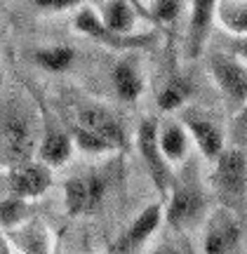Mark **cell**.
Segmentation results:
<instances>
[{"label": "cell", "mask_w": 247, "mask_h": 254, "mask_svg": "<svg viewBox=\"0 0 247 254\" xmlns=\"http://www.w3.org/2000/svg\"><path fill=\"white\" fill-rule=\"evenodd\" d=\"M111 186V177L101 172H85L78 177H71L64 184V202L68 214H90L101 205Z\"/></svg>", "instance_id": "52a82bcc"}, {"label": "cell", "mask_w": 247, "mask_h": 254, "mask_svg": "<svg viewBox=\"0 0 247 254\" xmlns=\"http://www.w3.org/2000/svg\"><path fill=\"white\" fill-rule=\"evenodd\" d=\"M73 129L85 132V134L104 141L111 151H113V148H120L123 141H125L120 120L116 118L106 106H99V104H85V106H80L78 113H75Z\"/></svg>", "instance_id": "30bf717a"}, {"label": "cell", "mask_w": 247, "mask_h": 254, "mask_svg": "<svg viewBox=\"0 0 247 254\" xmlns=\"http://www.w3.org/2000/svg\"><path fill=\"white\" fill-rule=\"evenodd\" d=\"M191 82L188 78H184V75H170L165 85L160 87L158 92V106L163 111H174V109H182L184 104L188 101L191 97Z\"/></svg>", "instance_id": "ffe728a7"}, {"label": "cell", "mask_w": 247, "mask_h": 254, "mask_svg": "<svg viewBox=\"0 0 247 254\" xmlns=\"http://www.w3.org/2000/svg\"><path fill=\"white\" fill-rule=\"evenodd\" d=\"M243 236V219L224 207L212 209L205 219L202 231V250L205 254H231Z\"/></svg>", "instance_id": "ba28073f"}, {"label": "cell", "mask_w": 247, "mask_h": 254, "mask_svg": "<svg viewBox=\"0 0 247 254\" xmlns=\"http://www.w3.org/2000/svg\"><path fill=\"white\" fill-rule=\"evenodd\" d=\"M214 21L233 38L247 36V0L214 2Z\"/></svg>", "instance_id": "d6986e66"}, {"label": "cell", "mask_w": 247, "mask_h": 254, "mask_svg": "<svg viewBox=\"0 0 247 254\" xmlns=\"http://www.w3.org/2000/svg\"><path fill=\"white\" fill-rule=\"evenodd\" d=\"M182 127L188 132V139L195 141V146H198V151L202 153V158H207L210 163H214V160L224 153L226 136H224L221 125L212 118L210 113L195 109V106H184Z\"/></svg>", "instance_id": "8992f818"}, {"label": "cell", "mask_w": 247, "mask_h": 254, "mask_svg": "<svg viewBox=\"0 0 247 254\" xmlns=\"http://www.w3.org/2000/svg\"><path fill=\"white\" fill-rule=\"evenodd\" d=\"M94 9L99 14L101 24L116 36H132L134 24H137V9L134 2H123V0H101L94 2Z\"/></svg>", "instance_id": "2e32d148"}, {"label": "cell", "mask_w": 247, "mask_h": 254, "mask_svg": "<svg viewBox=\"0 0 247 254\" xmlns=\"http://www.w3.org/2000/svg\"><path fill=\"white\" fill-rule=\"evenodd\" d=\"M141 7H146L148 12V19L151 21H158L160 26H170L174 24L177 19L184 14V9L188 7V5H184V2H177V0H156V2H139Z\"/></svg>", "instance_id": "7402d4cb"}, {"label": "cell", "mask_w": 247, "mask_h": 254, "mask_svg": "<svg viewBox=\"0 0 247 254\" xmlns=\"http://www.w3.org/2000/svg\"><path fill=\"white\" fill-rule=\"evenodd\" d=\"M40 132L43 118L36 113V106L19 94L0 99V165L5 170L33 160Z\"/></svg>", "instance_id": "6da1fadb"}, {"label": "cell", "mask_w": 247, "mask_h": 254, "mask_svg": "<svg viewBox=\"0 0 247 254\" xmlns=\"http://www.w3.org/2000/svg\"><path fill=\"white\" fill-rule=\"evenodd\" d=\"M111 80H113V87H116V94L123 101H137L141 97V92H144V75H141L137 57L134 55L123 57L113 66Z\"/></svg>", "instance_id": "9a60e30c"}, {"label": "cell", "mask_w": 247, "mask_h": 254, "mask_svg": "<svg viewBox=\"0 0 247 254\" xmlns=\"http://www.w3.org/2000/svg\"><path fill=\"white\" fill-rule=\"evenodd\" d=\"M207 68L224 104L233 116H238L247 101V66L229 52H212Z\"/></svg>", "instance_id": "277c9868"}, {"label": "cell", "mask_w": 247, "mask_h": 254, "mask_svg": "<svg viewBox=\"0 0 247 254\" xmlns=\"http://www.w3.org/2000/svg\"><path fill=\"white\" fill-rule=\"evenodd\" d=\"M236 120H238V125L243 127V129H247V101H245V106H243V111L236 116Z\"/></svg>", "instance_id": "4316f807"}, {"label": "cell", "mask_w": 247, "mask_h": 254, "mask_svg": "<svg viewBox=\"0 0 247 254\" xmlns=\"http://www.w3.org/2000/svg\"><path fill=\"white\" fill-rule=\"evenodd\" d=\"M137 148L139 155L146 165L151 179L156 184V189L160 190V195H167L174 184V170L172 165L165 160L163 151L158 146V120L146 118L141 120V125L137 129Z\"/></svg>", "instance_id": "5b68a950"}, {"label": "cell", "mask_w": 247, "mask_h": 254, "mask_svg": "<svg viewBox=\"0 0 247 254\" xmlns=\"http://www.w3.org/2000/svg\"><path fill=\"white\" fill-rule=\"evenodd\" d=\"M40 118H43V132H40V144H38V160L47 167H59L71 158L73 141L55 118H50L47 111L40 113Z\"/></svg>", "instance_id": "7c38bea8"}, {"label": "cell", "mask_w": 247, "mask_h": 254, "mask_svg": "<svg viewBox=\"0 0 247 254\" xmlns=\"http://www.w3.org/2000/svg\"><path fill=\"white\" fill-rule=\"evenodd\" d=\"M33 62L52 73H62L73 64V50L66 45H52V47H40L33 52Z\"/></svg>", "instance_id": "44dd1931"}, {"label": "cell", "mask_w": 247, "mask_h": 254, "mask_svg": "<svg viewBox=\"0 0 247 254\" xmlns=\"http://www.w3.org/2000/svg\"><path fill=\"white\" fill-rule=\"evenodd\" d=\"M207 209V200L200 189V179L195 167H184L182 174H174V184L170 189V202H167V224L172 228L195 226Z\"/></svg>", "instance_id": "3957f363"}, {"label": "cell", "mask_w": 247, "mask_h": 254, "mask_svg": "<svg viewBox=\"0 0 247 254\" xmlns=\"http://www.w3.org/2000/svg\"><path fill=\"white\" fill-rule=\"evenodd\" d=\"M73 28L80 31V33H85L87 38H92V40L101 43V45L111 47V50H127V52H134V50L148 45V43L153 40L151 36H137V33H132V36H116V33H111L109 28L101 24L94 5H82V7L75 12Z\"/></svg>", "instance_id": "9c48e42d"}, {"label": "cell", "mask_w": 247, "mask_h": 254, "mask_svg": "<svg viewBox=\"0 0 247 254\" xmlns=\"http://www.w3.org/2000/svg\"><path fill=\"white\" fill-rule=\"evenodd\" d=\"M160 219H163V205H160V202H153V205H148L146 209H141L137 217H134V221L125 228V233L118 238L113 252L116 254H134L139 247L151 238V233L158 228Z\"/></svg>", "instance_id": "4fadbf2b"}, {"label": "cell", "mask_w": 247, "mask_h": 254, "mask_svg": "<svg viewBox=\"0 0 247 254\" xmlns=\"http://www.w3.org/2000/svg\"><path fill=\"white\" fill-rule=\"evenodd\" d=\"M188 28H186V55L195 59L202 55L205 43L210 38L212 21H214V2L212 0H195L188 5Z\"/></svg>", "instance_id": "5bb4252c"}, {"label": "cell", "mask_w": 247, "mask_h": 254, "mask_svg": "<svg viewBox=\"0 0 247 254\" xmlns=\"http://www.w3.org/2000/svg\"><path fill=\"white\" fill-rule=\"evenodd\" d=\"M212 190L219 200V207L233 212L238 219L247 214V153L240 146L224 148L214 160Z\"/></svg>", "instance_id": "7a4b0ae2"}, {"label": "cell", "mask_w": 247, "mask_h": 254, "mask_svg": "<svg viewBox=\"0 0 247 254\" xmlns=\"http://www.w3.org/2000/svg\"><path fill=\"white\" fill-rule=\"evenodd\" d=\"M28 214L31 209L24 200L19 198H7V200H0V226L12 231V228L21 226L24 221H28Z\"/></svg>", "instance_id": "603a6c76"}, {"label": "cell", "mask_w": 247, "mask_h": 254, "mask_svg": "<svg viewBox=\"0 0 247 254\" xmlns=\"http://www.w3.org/2000/svg\"><path fill=\"white\" fill-rule=\"evenodd\" d=\"M9 247L14 245L21 254H50V236L38 219H28L26 224L7 231Z\"/></svg>", "instance_id": "e0dca14e"}, {"label": "cell", "mask_w": 247, "mask_h": 254, "mask_svg": "<svg viewBox=\"0 0 247 254\" xmlns=\"http://www.w3.org/2000/svg\"><path fill=\"white\" fill-rule=\"evenodd\" d=\"M153 254H182V252H179L177 247H172V245H163V247H158Z\"/></svg>", "instance_id": "83f0119b"}, {"label": "cell", "mask_w": 247, "mask_h": 254, "mask_svg": "<svg viewBox=\"0 0 247 254\" xmlns=\"http://www.w3.org/2000/svg\"><path fill=\"white\" fill-rule=\"evenodd\" d=\"M75 2H68V0H64V2H57V0H52V2H36V7H43V9H52V12H57V9H68L73 7Z\"/></svg>", "instance_id": "d4e9b609"}, {"label": "cell", "mask_w": 247, "mask_h": 254, "mask_svg": "<svg viewBox=\"0 0 247 254\" xmlns=\"http://www.w3.org/2000/svg\"><path fill=\"white\" fill-rule=\"evenodd\" d=\"M50 186H52V170L40 160H28L7 170V190L12 193V198H38Z\"/></svg>", "instance_id": "8fae6325"}, {"label": "cell", "mask_w": 247, "mask_h": 254, "mask_svg": "<svg viewBox=\"0 0 247 254\" xmlns=\"http://www.w3.org/2000/svg\"><path fill=\"white\" fill-rule=\"evenodd\" d=\"M229 55H233L236 59H240V62L247 66V36L245 38H233V40H231Z\"/></svg>", "instance_id": "cb8c5ba5"}, {"label": "cell", "mask_w": 247, "mask_h": 254, "mask_svg": "<svg viewBox=\"0 0 247 254\" xmlns=\"http://www.w3.org/2000/svg\"><path fill=\"white\" fill-rule=\"evenodd\" d=\"M188 132L182 127V123L177 120H167V123H158V146L163 151L165 160L172 163H182L188 155Z\"/></svg>", "instance_id": "ac0fdd59"}, {"label": "cell", "mask_w": 247, "mask_h": 254, "mask_svg": "<svg viewBox=\"0 0 247 254\" xmlns=\"http://www.w3.org/2000/svg\"><path fill=\"white\" fill-rule=\"evenodd\" d=\"M0 254H14V252H12V247H9L7 238H5V233H2V231H0Z\"/></svg>", "instance_id": "484cf974"}]
</instances>
